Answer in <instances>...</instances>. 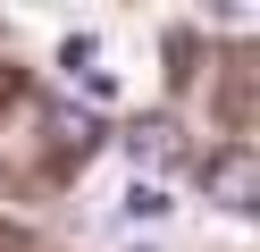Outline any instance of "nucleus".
I'll return each instance as SVG.
<instances>
[{"label":"nucleus","mask_w":260,"mask_h":252,"mask_svg":"<svg viewBox=\"0 0 260 252\" xmlns=\"http://www.w3.org/2000/svg\"><path fill=\"white\" fill-rule=\"evenodd\" d=\"M202 193L218 202V210H243V218H260V151H210L202 160Z\"/></svg>","instance_id":"f257e3e1"},{"label":"nucleus","mask_w":260,"mask_h":252,"mask_svg":"<svg viewBox=\"0 0 260 252\" xmlns=\"http://www.w3.org/2000/svg\"><path fill=\"white\" fill-rule=\"evenodd\" d=\"M126 151H135V168H151V185H159V168H176V160H185V134H176L168 118H143V126L126 134Z\"/></svg>","instance_id":"f03ea898"},{"label":"nucleus","mask_w":260,"mask_h":252,"mask_svg":"<svg viewBox=\"0 0 260 252\" xmlns=\"http://www.w3.org/2000/svg\"><path fill=\"white\" fill-rule=\"evenodd\" d=\"M176 210V202H168V185H151V177H143V185H126V218H168Z\"/></svg>","instance_id":"7ed1b4c3"},{"label":"nucleus","mask_w":260,"mask_h":252,"mask_svg":"<svg viewBox=\"0 0 260 252\" xmlns=\"http://www.w3.org/2000/svg\"><path fill=\"white\" fill-rule=\"evenodd\" d=\"M51 126H59V151H92V143H101V126H92L84 109H59Z\"/></svg>","instance_id":"20e7f679"}]
</instances>
